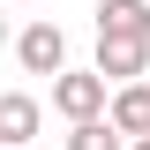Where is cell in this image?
<instances>
[{
	"label": "cell",
	"mask_w": 150,
	"mask_h": 150,
	"mask_svg": "<svg viewBox=\"0 0 150 150\" xmlns=\"http://www.w3.org/2000/svg\"><path fill=\"white\" fill-rule=\"evenodd\" d=\"M150 60V0H98V60L105 83H135Z\"/></svg>",
	"instance_id": "1"
},
{
	"label": "cell",
	"mask_w": 150,
	"mask_h": 150,
	"mask_svg": "<svg viewBox=\"0 0 150 150\" xmlns=\"http://www.w3.org/2000/svg\"><path fill=\"white\" fill-rule=\"evenodd\" d=\"M0 45H8V15H0Z\"/></svg>",
	"instance_id": "8"
},
{
	"label": "cell",
	"mask_w": 150,
	"mask_h": 150,
	"mask_svg": "<svg viewBox=\"0 0 150 150\" xmlns=\"http://www.w3.org/2000/svg\"><path fill=\"white\" fill-rule=\"evenodd\" d=\"M128 150H150V135H135V143H128Z\"/></svg>",
	"instance_id": "7"
},
{
	"label": "cell",
	"mask_w": 150,
	"mask_h": 150,
	"mask_svg": "<svg viewBox=\"0 0 150 150\" xmlns=\"http://www.w3.org/2000/svg\"><path fill=\"white\" fill-rule=\"evenodd\" d=\"M68 150H128V135L98 112V120H75V128H68Z\"/></svg>",
	"instance_id": "6"
},
{
	"label": "cell",
	"mask_w": 150,
	"mask_h": 150,
	"mask_svg": "<svg viewBox=\"0 0 150 150\" xmlns=\"http://www.w3.org/2000/svg\"><path fill=\"white\" fill-rule=\"evenodd\" d=\"M15 60H23V75H60V68H68V38H60V23L38 15L30 30L15 38Z\"/></svg>",
	"instance_id": "3"
},
{
	"label": "cell",
	"mask_w": 150,
	"mask_h": 150,
	"mask_svg": "<svg viewBox=\"0 0 150 150\" xmlns=\"http://www.w3.org/2000/svg\"><path fill=\"white\" fill-rule=\"evenodd\" d=\"M105 120L128 135V143H135V135H150V83H143V75H135V83H112V98H105Z\"/></svg>",
	"instance_id": "5"
},
{
	"label": "cell",
	"mask_w": 150,
	"mask_h": 150,
	"mask_svg": "<svg viewBox=\"0 0 150 150\" xmlns=\"http://www.w3.org/2000/svg\"><path fill=\"white\" fill-rule=\"evenodd\" d=\"M105 98H112V83H105L98 68H60V75H53V112L68 120V128H75V120H98Z\"/></svg>",
	"instance_id": "2"
},
{
	"label": "cell",
	"mask_w": 150,
	"mask_h": 150,
	"mask_svg": "<svg viewBox=\"0 0 150 150\" xmlns=\"http://www.w3.org/2000/svg\"><path fill=\"white\" fill-rule=\"evenodd\" d=\"M38 120H45V105L30 90H0V150H30Z\"/></svg>",
	"instance_id": "4"
}]
</instances>
